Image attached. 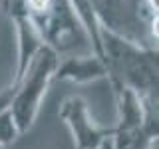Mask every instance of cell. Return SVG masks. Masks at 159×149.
Wrapping results in <instances>:
<instances>
[{
	"label": "cell",
	"instance_id": "3957f363",
	"mask_svg": "<svg viewBox=\"0 0 159 149\" xmlns=\"http://www.w3.org/2000/svg\"><path fill=\"white\" fill-rule=\"evenodd\" d=\"M119 121L113 127V149H147L157 141V96H139L113 86Z\"/></svg>",
	"mask_w": 159,
	"mask_h": 149
},
{
	"label": "cell",
	"instance_id": "5b68a950",
	"mask_svg": "<svg viewBox=\"0 0 159 149\" xmlns=\"http://www.w3.org/2000/svg\"><path fill=\"white\" fill-rule=\"evenodd\" d=\"M107 78L106 64L96 54L89 56H66L58 58V66L54 72V82H74V84H88L96 79Z\"/></svg>",
	"mask_w": 159,
	"mask_h": 149
},
{
	"label": "cell",
	"instance_id": "7a4b0ae2",
	"mask_svg": "<svg viewBox=\"0 0 159 149\" xmlns=\"http://www.w3.org/2000/svg\"><path fill=\"white\" fill-rule=\"evenodd\" d=\"M58 58L60 54H56L46 44H42L40 50L34 54V58L30 60L26 70L22 72V76L12 79L14 93L8 109L14 117V123H16L20 135L30 131L34 121H36L42 99L46 97L50 84L54 82Z\"/></svg>",
	"mask_w": 159,
	"mask_h": 149
},
{
	"label": "cell",
	"instance_id": "8992f818",
	"mask_svg": "<svg viewBox=\"0 0 159 149\" xmlns=\"http://www.w3.org/2000/svg\"><path fill=\"white\" fill-rule=\"evenodd\" d=\"M18 137H20V131H18L16 123H14V117L10 113V109L8 107L2 109L0 111V147L14 143Z\"/></svg>",
	"mask_w": 159,
	"mask_h": 149
},
{
	"label": "cell",
	"instance_id": "6da1fadb",
	"mask_svg": "<svg viewBox=\"0 0 159 149\" xmlns=\"http://www.w3.org/2000/svg\"><path fill=\"white\" fill-rule=\"evenodd\" d=\"M99 58L111 86H125L139 96H157V46H145L99 26Z\"/></svg>",
	"mask_w": 159,
	"mask_h": 149
},
{
	"label": "cell",
	"instance_id": "52a82bcc",
	"mask_svg": "<svg viewBox=\"0 0 159 149\" xmlns=\"http://www.w3.org/2000/svg\"><path fill=\"white\" fill-rule=\"evenodd\" d=\"M0 8L6 18H10L14 24L28 18L26 14V0H0Z\"/></svg>",
	"mask_w": 159,
	"mask_h": 149
},
{
	"label": "cell",
	"instance_id": "277c9868",
	"mask_svg": "<svg viewBox=\"0 0 159 149\" xmlns=\"http://www.w3.org/2000/svg\"><path fill=\"white\" fill-rule=\"evenodd\" d=\"M58 115L70 129L76 149H102L113 135V127H99L88 111V103L80 96H68L60 103Z\"/></svg>",
	"mask_w": 159,
	"mask_h": 149
},
{
	"label": "cell",
	"instance_id": "ba28073f",
	"mask_svg": "<svg viewBox=\"0 0 159 149\" xmlns=\"http://www.w3.org/2000/svg\"><path fill=\"white\" fill-rule=\"evenodd\" d=\"M12 93H14V88H12V84L6 88V89H2L0 92V111L2 109H6L10 106V99H12Z\"/></svg>",
	"mask_w": 159,
	"mask_h": 149
}]
</instances>
